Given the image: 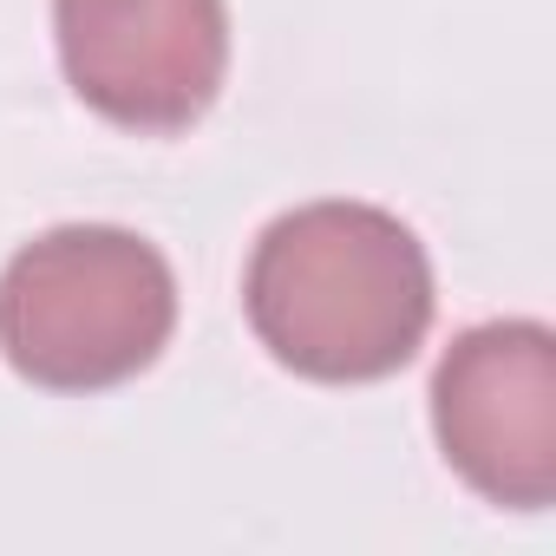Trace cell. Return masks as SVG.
<instances>
[{
    "label": "cell",
    "instance_id": "cell-1",
    "mask_svg": "<svg viewBox=\"0 0 556 556\" xmlns=\"http://www.w3.org/2000/svg\"><path fill=\"white\" fill-rule=\"evenodd\" d=\"M242 308L255 341L302 380H387L432 328V255L380 203H302L262 229Z\"/></svg>",
    "mask_w": 556,
    "mask_h": 556
},
{
    "label": "cell",
    "instance_id": "cell-2",
    "mask_svg": "<svg viewBox=\"0 0 556 556\" xmlns=\"http://www.w3.org/2000/svg\"><path fill=\"white\" fill-rule=\"evenodd\" d=\"M177 328V275L138 229L66 223L0 268V354L47 393H105L144 374Z\"/></svg>",
    "mask_w": 556,
    "mask_h": 556
},
{
    "label": "cell",
    "instance_id": "cell-3",
    "mask_svg": "<svg viewBox=\"0 0 556 556\" xmlns=\"http://www.w3.org/2000/svg\"><path fill=\"white\" fill-rule=\"evenodd\" d=\"M445 465L504 510L556 497V334L543 321L465 328L432 374Z\"/></svg>",
    "mask_w": 556,
    "mask_h": 556
},
{
    "label": "cell",
    "instance_id": "cell-4",
    "mask_svg": "<svg viewBox=\"0 0 556 556\" xmlns=\"http://www.w3.org/2000/svg\"><path fill=\"white\" fill-rule=\"evenodd\" d=\"M66 86L125 131H190L229 73L223 0H53Z\"/></svg>",
    "mask_w": 556,
    "mask_h": 556
}]
</instances>
